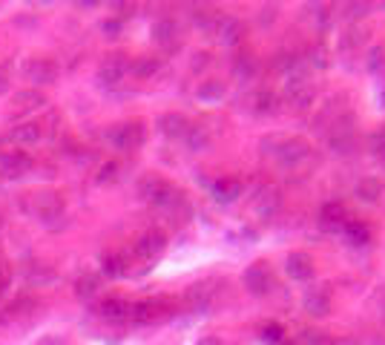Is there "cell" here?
<instances>
[{"instance_id":"cell-29","label":"cell","mask_w":385,"mask_h":345,"mask_svg":"<svg viewBox=\"0 0 385 345\" xmlns=\"http://www.w3.org/2000/svg\"><path fill=\"white\" fill-rule=\"evenodd\" d=\"M98 311H101V317H104V319H112V322H118V319L130 317V305H127L124 299H104Z\"/></svg>"},{"instance_id":"cell-38","label":"cell","mask_w":385,"mask_h":345,"mask_svg":"<svg viewBox=\"0 0 385 345\" xmlns=\"http://www.w3.org/2000/svg\"><path fill=\"white\" fill-rule=\"evenodd\" d=\"M371 153L374 156H385V132L371 135Z\"/></svg>"},{"instance_id":"cell-1","label":"cell","mask_w":385,"mask_h":345,"mask_svg":"<svg viewBox=\"0 0 385 345\" xmlns=\"http://www.w3.org/2000/svg\"><path fill=\"white\" fill-rule=\"evenodd\" d=\"M276 161L285 170H302L307 161H314V147L305 138H282L276 150Z\"/></svg>"},{"instance_id":"cell-37","label":"cell","mask_w":385,"mask_h":345,"mask_svg":"<svg viewBox=\"0 0 385 345\" xmlns=\"http://www.w3.org/2000/svg\"><path fill=\"white\" fill-rule=\"evenodd\" d=\"M351 43H354V46H359V43H362V32H359V29H348V32L342 35V46H345V49H351Z\"/></svg>"},{"instance_id":"cell-19","label":"cell","mask_w":385,"mask_h":345,"mask_svg":"<svg viewBox=\"0 0 385 345\" xmlns=\"http://www.w3.org/2000/svg\"><path fill=\"white\" fill-rule=\"evenodd\" d=\"M320 222H322V228H345V222H348L345 204H342V201H328V204H322Z\"/></svg>"},{"instance_id":"cell-46","label":"cell","mask_w":385,"mask_h":345,"mask_svg":"<svg viewBox=\"0 0 385 345\" xmlns=\"http://www.w3.org/2000/svg\"><path fill=\"white\" fill-rule=\"evenodd\" d=\"M334 345H351V342H334Z\"/></svg>"},{"instance_id":"cell-25","label":"cell","mask_w":385,"mask_h":345,"mask_svg":"<svg viewBox=\"0 0 385 345\" xmlns=\"http://www.w3.org/2000/svg\"><path fill=\"white\" fill-rule=\"evenodd\" d=\"M256 73H259V63H256V58L253 55H236V60H233V75L239 78V81H253L256 78Z\"/></svg>"},{"instance_id":"cell-14","label":"cell","mask_w":385,"mask_h":345,"mask_svg":"<svg viewBox=\"0 0 385 345\" xmlns=\"http://www.w3.org/2000/svg\"><path fill=\"white\" fill-rule=\"evenodd\" d=\"M285 270H288V276L290 280H296V282H307L314 276V259L307 256V253H290L288 259H285Z\"/></svg>"},{"instance_id":"cell-34","label":"cell","mask_w":385,"mask_h":345,"mask_svg":"<svg viewBox=\"0 0 385 345\" xmlns=\"http://www.w3.org/2000/svg\"><path fill=\"white\" fill-rule=\"evenodd\" d=\"M104 270H107L110 276L124 273V259H121V256H107V259H104Z\"/></svg>"},{"instance_id":"cell-16","label":"cell","mask_w":385,"mask_h":345,"mask_svg":"<svg viewBox=\"0 0 385 345\" xmlns=\"http://www.w3.org/2000/svg\"><path fill=\"white\" fill-rule=\"evenodd\" d=\"M305 311L311 314V317H325L328 311H331V291L328 288H322V285H317V288H311L305 294Z\"/></svg>"},{"instance_id":"cell-15","label":"cell","mask_w":385,"mask_h":345,"mask_svg":"<svg viewBox=\"0 0 385 345\" xmlns=\"http://www.w3.org/2000/svg\"><path fill=\"white\" fill-rule=\"evenodd\" d=\"M41 138H43V127L35 124V121H21V124L12 127V132H9V142L18 144V147H32V144L41 142Z\"/></svg>"},{"instance_id":"cell-2","label":"cell","mask_w":385,"mask_h":345,"mask_svg":"<svg viewBox=\"0 0 385 345\" xmlns=\"http://www.w3.org/2000/svg\"><path fill=\"white\" fill-rule=\"evenodd\" d=\"M328 150L337 156H348L357 150V129H354V115H339L331 129H328Z\"/></svg>"},{"instance_id":"cell-12","label":"cell","mask_w":385,"mask_h":345,"mask_svg":"<svg viewBox=\"0 0 385 345\" xmlns=\"http://www.w3.org/2000/svg\"><path fill=\"white\" fill-rule=\"evenodd\" d=\"M29 170H32V156L23 153V150H12V153L0 156V173H4L6 179H21Z\"/></svg>"},{"instance_id":"cell-32","label":"cell","mask_w":385,"mask_h":345,"mask_svg":"<svg viewBox=\"0 0 385 345\" xmlns=\"http://www.w3.org/2000/svg\"><path fill=\"white\" fill-rule=\"evenodd\" d=\"M75 294H78L81 299H90L98 294V280L95 276H81L78 282H75Z\"/></svg>"},{"instance_id":"cell-45","label":"cell","mask_w":385,"mask_h":345,"mask_svg":"<svg viewBox=\"0 0 385 345\" xmlns=\"http://www.w3.org/2000/svg\"><path fill=\"white\" fill-rule=\"evenodd\" d=\"M4 90H6V78H4V75H0V92H4Z\"/></svg>"},{"instance_id":"cell-47","label":"cell","mask_w":385,"mask_h":345,"mask_svg":"<svg viewBox=\"0 0 385 345\" xmlns=\"http://www.w3.org/2000/svg\"><path fill=\"white\" fill-rule=\"evenodd\" d=\"M382 104H385V92H382Z\"/></svg>"},{"instance_id":"cell-24","label":"cell","mask_w":385,"mask_h":345,"mask_svg":"<svg viewBox=\"0 0 385 345\" xmlns=\"http://www.w3.org/2000/svg\"><path fill=\"white\" fill-rule=\"evenodd\" d=\"M276 211H279V193H276V187H265L256 198V213L262 219H270Z\"/></svg>"},{"instance_id":"cell-43","label":"cell","mask_w":385,"mask_h":345,"mask_svg":"<svg viewBox=\"0 0 385 345\" xmlns=\"http://www.w3.org/2000/svg\"><path fill=\"white\" fill-rule=\"evenodd\" d=\"M199 345H224V342H221L218 336H201V339H199Z\"/></svg>"},{"instance_id":"cell-36","label":"cell","mask_w":385,"mask_h":345,"mask_svg":"<svg viewBox=\"0 0 385 345\" xmlns=\"http://www.w3.org/2000/svg\"><path fill=\"white\" fill-rule=\"evenodd\" d=\"M307 58H311V63L317 66V69H325L328 66V58H325V49H311V52H307Z\"/></svg>"},{"instance_id":"cell-7","label":"cell","mask_w":385,"mask_h":345,"mask_svg":"<svg viewBox=\"0 0 385 345\" xmlns=\"http://www.w3.org/2000/svg\"><path fill=\"white\" fill-rule=\"evenodd\" d=\"M23 75L35 84V87H46L58 81V63L52 58H29L23 63Z\"/></svg>"},{"instance_id":"cell-28","label":"cell","mask_w":385,"mask_h":345,"mask_svg":"<svg viewBox=\"0 0 385 345\" xmlns=\"http://www.w3.org/2000/svg\"><path fill=\"white\" fill-rule=\"evenodd\" d=\"M345 236H348L351 245L362 248V245L371 242V228L365 222H345Z\"/></svg>"},{"instance_id":"cell-18","label":"cell","mask_w":385,"mask_h":345,"mask_svg":"<svg viewBox=\"0 0 385 345\" xmlns=\"http://www.w3.org/2000/svg\"><path fill=\"white\" fill-rule=\"evenodd\" d=\"M242 190H245V184H242L239 179L224 176V179H218V181L213 184V198H216V201H221V204H227V201L239 198V196H242Z\"/></svg>"},{"instance_id":"cell-35","label":"cell","mask_w":385,"mask_h":345,"mask_svg":"<svg viewBox=\"0 0 385 345\" xmlns=\"http://www.w3.org/2000/svg\"><path fill=\"white\" fill-rule=\"evenodd\" d=\"M282 336H285V331H282V325H276V322L265 325V331H262V339H265V342H279Z\"/></svg>"},{"instance_id":"cell-9","label":"cell","mask_w":385,"mask_h":345,"mask_svg":"<svg viewBox=\"0 0 385 345\" xmlns=\"http://www.w3.org/2000/svg\"><path fill=\"white\" fill-rule=\"evenodd\" d=\"M32 213L41 222H55L63 216V201L58 193H35L32 196Z\"/></svg>"},{"instance_id":"cell-10","label":"cell","mask_w":385,"mask_h":345,"mask_svg":"<svg viewBox=\"0 0 385 345\" xmlns=\"http://www.w3.org/2000/svg\"><path fill=\"white\" fill-rule=\"evenodd\" d=\"M213 32H216L218 43H224V46H236V43H242V41H245L248 26H245L239 18H218Z\"/></svg>"},{"instance_id":"cell-11","label":"cell","mask_w":385,"mask_h":345,"mask_svg":"<svg viewBox=\"0 0 385 345\" xmlns=\"http://www.w3.org/2000/svg\"><path fill=\"white\" fill-rule=\"evenodd\" d=\"M127 75V58L124 55H110L101 66H98V84L101 87H118Z\"/></svg>"},{"instance_id":"cell-26","label":"cell","mask_w":385,"mask_h":345,"mask_svg":"<svg viewBox=\"0 0 385 345\" xmlns=\"http://www.w3.org/2000/svg\"><path fill=\"white\" fill-rule=\"evenodd\" d=\"M276 110H279V95H276V92L259 90V92L253 95V112H259V115H273Z\"/></svg>"},{"instance_id":"cell-44","label":"cell","mask_w":385,"mask_h":345,"mask_svg":"<svg viewBox=\"0 0 385 345\" xmlns=\"http://www.w3.org/2000/svg\"><path fill=\"white\" fill-rule=\"evenodd\" d=\"M104 29H107V32H118V29H121V23H112V21H110V23H104Z\"/></svg>"},{"instance_id":"cell-4","label":"cell","mask_w":385,"mask_h":345,"mask_svg":"<svg viewBox=\"0 0 385 345\" xmlns=\"http://www.w3.org/2000/svg\"><path fill=\"white\" fill-rule=\"evenodd\" d=\"M147 138V129L141 121H127V124H118L112 132H110V142L115 150H124V153H132L144 144Z\"/></svg>"},{"instance_id":"cell-31","label":"cell","mask_w":385,"mask_h":345,"mask_svg":"<svg viewBox=\"0 0 385 345\" xmlns=\"http://www.w3.org/2000/svg\"><path fill=\"white\" fill-rule=\"evenodd\" d=\"M224 92H227L224 81H213V78L199 87V98L201 101H218V98H224Z\"/></svg>"},{"instance_id":"cell-6","label":"cell","mask_w":385,"mask_h":345,"mask_svg":"<svg viewBox=\"0 0 385 345\" xmlns=\"http://www.w3.org/2000/svg\"><path fill=\"white\" fill-rule=\"evenodd\" d=\"M273 285H276V280H273V270H270L268 262H253V265L245 270V288H248L253 297L270 294Z\"/></svg>"},{"instance_id":"cell-27","label":"cell","mask_w":385,"mask_h":345,"mask_svg":"<svg viewBox=\"0 0 385 345\" xmlns=\"http://www.w3.org/2000/svg\"><path fill=\"white\" fill-rule=\"evenodd\" d=\"M184 142H187V147H190L193 153H201V150H207V144H210V132H207L204 127L190 124L187 132H184Z\"/></svg>"},{"instance_id":"cell-20","label":"cell","mask_w":385,"mask_h":345,"mask_svg":"<svg viewBox=\"0 0 385 345\" xmlns=\"http://www.w3.org/2000/svg\"><path fill=\"white\" fill-rule=\"evenodd\" d=\"M213 294H216V288L210 285V282H199V285H193L190 291H187V305L193 308V311H204V308H210V302H213Z\"/></svg>"},{"instance_id":"cell-33","label":"cell","mask_w":385,"mask_h":345,"mask_svg":"<svg viewBox=\"0 0 385 345\" xmlns=\"http://www.w3.org/2000/svg\"><path fill=\"white\" fill-rule=\"evenodd\" d=\"M115 179H118V164H115V161L101 164V170H98L95 181H98V184H110V181H115Z\"/></svg>"},{"instance_id":"cell-3","label":"cell","mask_w":385,"mask_h":345,"mask_svg":"<svg viewBox=\"0 0 385 345\" xmlns=\"http://www.w3.org/2000/svg\"><path fill=\"white\" fill-rule=\"evenodd\" d=\"M138 193H141L149 204H156V207H173V204L181 201L179 190H176L173 184L162 181V179H144V181L138 184Z\"/></svg>"},{"instance_id":"cell-48","label":"cell","mask_w":385,"mask_h":345,"mask_svg":"<svg viewBox=\"0 0 385 345\" xmlns=\"http://www.w3.org/2000/svg\"><path fill=\"white\" fill-rule=\"evenodd\" d=\"M382 132H385V129H382Z\"/></svg>"},{"instance_id":"cell-22","label":"cell","mask_w":385,"mask_h":345,"mask_svg":"<svg viewBox=\"0 0 385 345\" xmlns=\"http://www.w3.org/2000/svg\"><path fill=\"white\" fill-rule=\"evenodd\" d=\"M382 193H385V181L376 179V176H368V179H362V181L357 184V196H359L362 201H368V204L379 201Z\"/></svg>"},{"instance_id":"cell-23","label":"cell","mask_w":385,"mask_h":345,"mask_svg":"<svg viewBox=\"0 0 385 345\" xmlns=\"http://www.w3.org/2000/svg\"><path fill=\"white\" fill-rule=\"evenodd\" d=\"M159 127H162V132L167 135V138H184V132H187V118L184 115H179V112H167V115H162V121H159Z\"/></svg>"},{"instance_id":"cell-13","label":"cell","mask_w":385,"mask_h":345,"mask_svg":"<svg viewBox=\"0 0 385 345\" xmlns=\"http://www.w3.org/2000/svg\"><path fill=\"white\" fill-rule=\"evenodd\" d=\"M164 248H167V236L162 230H147L135 242V256L138 259H156Z\"/></svg>"},{"instance_id":"cell-30","label":"cell","mask_w":385,"mask_h":345,"mask_svg":"<svg viewBox=\"0 0 385 345\" xmlns=\"http://www.w3.org/2000/svg\"><path fill=\"white\" fill-rule=\"evenodd\" d=\"M132 73L135 78H152V75H159L162 73V58H138L132 63Z\"/></svg>"},{"instance_id":"cell-17","label":"cell","mask_w":385,"mask_h":345,"mask_svg":"<svg viewBox=\"0 0 385 345\" xmlns=\"http://www.w3.org/2000/svg\"><path fill=\"white\" fill-rule=\"evenodd\" d=\"M46 98L41 90H23V92H15L12 95V115H21V112H32L38 107H43Z\"/></svg>"},{"instance_id":"cell-21","label":"cell","mask_w":385,"mask_h":345,"mask_svg":"<svg viewBox=\"0 0 385 345\" xmlns=\"http://www.w3.org/2000/svg\"><path fill=\"white\" fill-rule=\"evenodd\" d=\"M152 41L162 46H176L179 43V23L170 18H162L156 26H152Z\"/></svg>"},{"instance_id":"cell-8","label":"cell","mask_w":385,"mask_h":345,"mask_svg":"<svg viewBox=\"0 0 385 345\" xmlns=\"http://www.w3.org/2000/svg\"><path fill=\"white\" fill-rule=\"evenodd\" d=\"M173 314V305L167 299H147V302H138L130 308V317L135 322H162Z\"/></svg>"},{"instance_id":"cell-5","label":"cell","mask_w":385,"mask_h":345,"mask_svg":"<svg viewBox=\"0 0 385 345\" xmlns=\"http://www.w3.org/2000/svg\"><path fill=\"white\" fill-rule=\"evenodd\" d=\"M314 98H317V90L307 84V78H302V75L285 78V95H282V101H288L296 110H305V107L314 104Z\"/></svg>"},{"instance_id":"cell-42","label":"cell","mask_w":385,"mask_h":345,"mask_svg":"<svg viewBox=\"0 0 385 345\" xmlns=\"http://www.w3.org/2000/svg\"><path fill=\"white\" fill-rule=\"evenodd\" d=\"M6 280H9V267H6V259L0 256V282L6 285ZM0 291H4V288H0Z\"/></svg>"},{"instance_id":"cell-41","label":"cell","mask_w":385,"mask_h":345,"mask_svg":"<svg viewBox=\"0 0 385 345\" xmlns=\"http://www.w3.org/2000/svg\"><path fill=\"white\" fill-rule=\"evenodd\" d=\"M345 9H348V12H345L348 18H362V15H368L371 6H368V4H351V6H345Z\"/></svg>"},{"instance_id":"cell-39","label":"cell","mask_w":385,"mask_h":345,"mask_svg":"<svg viewBox=\"0 0 385 345\" xmlns=\"http://www.w3.org/2000/svg\"><path fill=\"white\" fill-rule=\"evenodd\" d=\"M305 345H334V339H328L325 334H317V331H311L305 336Z\"/></svg>"},{"instance_id":"cell-40","label":"cell","mask_w":385,"mask_h":345,"mask_svg":"<svg viewBox=\"0 0 385 345\" xmlns=\"http://www.w3.org/2000/svg\"><path fill=\"white\" fill-rule=\"evenodd\" d=\"M382 58H385V49H382V46L371 49V58H368V69H379V66H382Z\"/></svg>"}]
</instances>
